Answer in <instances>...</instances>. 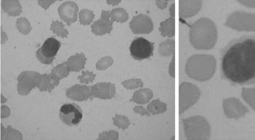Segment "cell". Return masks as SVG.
Here are the masks:
<instances>
[{
  "label": "cell",
  "mask_w": 255,
  "mask_h": 140,
  "mask_svg": "<svg viewBox=\"0 0 255 140\" xmlns=\"http://www.w3.org/2000/svg\"><path fill=\"white\" fill-rule=\"evenodd\" d=\"M1 7L9 15L17 16L21 13L22 7L18 1H3Z\"/></svg>",
  "instance_id": "cell-22"
},
{
  "label": "cell",
  "mask_w": 255,
  "mask_h": 140,
  "mask_svg": "<svg viewBox=\"0 0 255 140\" xmlns=\"http://www.w3.org/2000/svg\"><path fill=\"white\" fill-rule=\"evenodd\" d=\"M121 1H108V4H113V5H116V4H119V3H120Z\"/></svg>",
  "instance_id": "cell-43"
},
{
  "label": "cell",
  "mask_w": 255,
  "mask_h": 140,
  "mask_svg": "<svg viewBox=\"0 0 255 140\" xmlns=\"http://www.w3.org/2000/svg\"><path fill=\"white\" fill-rule=\"evenodd\" d=\"M225 25L240 31L255 32V14L237 11L229 16Z\"/></svg>",
  "instance_id": "cell-5"
},
{
  "label": "cell",
  "mask_w": 255,
  "mask_h": 140,
  "mask_svg": "<svg viewBox=\"0 0 255 140\" xmlns=\"http://www.w3.org/2000/svg\"><path fill=\"white\" fill-rule=\"evenodd\" d=\"M224 113L227 118L237 119L245 117L249 112L248 108L236 98H227L223 103Z\"/></svg>",
  "instance_id": "cell-11"
},
{
  "label": "cell",
  "mask_w": 255,
  "mask_h": 140,
  "mask_svg": "<svg viewBox=\"0 0 255 140\" xmlns=\"http://www.w3.org/2000/svg\"><path fill=\"white\" fill-rule=\"evenodd\" d=\"M156 4L159 9H164L167 7L168 1L167 0H164V1H162V0H159V1H156Z\"/></svg>",
  "instance_id": "cell-39"
},
{
  "label": "cell",
  "mask_w": 255,
  "mask_h": 140,
  "mask_svg": "<svg viewBox=\"0 0 255 140\" xmlns=\"http://www.w3.org/2000/svg\"><path fill=\"white\" fill-rule=\"evenodd\" d=\"M133 111H134V112L136 113V114H141V116L150 115L148 110H146V109H144V108L141 106H135V107L133 108Z\"/></svg>",
  "instance_id": "cell-37"
},
{
  "label": "cell",
  "mask_w": 255,
  "mask_h": 140,
  "mask_svg": "<svg viewBox=\"0 0 255 140\" xmlns=\"http://www.w3.org/2000/svg\"><path fill=\"white\" fill-rule=\"evenodd\" d=\"M239 2L242 4V5L246 6L248 7L255 8V1H242V0H240Z\"/></svg>",
  "instance_id": "cell-38"
},
{
  "label": "cell",
  "mask_w": 255,
  "mask_h": 140,
  "mask_svg": "<svg viewBox=\"0 0 255 140\" xmlns=\"http://www.w3.org/2000/svg\"><path fill=\"white\" fill-rule=\"evenodd\" d=\"M92 96L100 99H111L116 96V87L112 83H100L91 87Z\"/></svg>",
  "instance_id": "cell-14"
},
{
  "label": "cell",
  "mask_w": 255,
  "mask_h": 140,
  "mask_svg": "<svg viewBox=\"0 0 255 140\" xmlns=\"http://www.w3.org/2000/svg\"><path fill=\"white\" fill-rule=\"evenodd\" d=\"M99 139L118 140L119 139V133L115 131L102 133L99 136Z\"/></svg>",
  "instance_id": "cell-35"
},
{
  "label": "cell",
  "mask_w": 255,
  "mask_h": 140,
  "mask_svg": "<svg viewBox=\"0 0 255 140\" xmlns=\"http://www.w3.org/2000/svg\"><path fill=\"white\" fill-rule=\"evenodd\" d=\"M95 14L92 11L83 9L80 12V20L82 25H89L93 22Z\"/></svg>",
  "instance_id": "cell-29"
},
{
  "label": "cell",
  "mask_w": 255,
  "mask_h": 140,
  "mask_svg": "<svg viewBox=\"0 0 255 140\" xmlns=\"http://www.w3.org/2000/svg\"><path fill=\"white\" fill-rule=\"evenodd\" d=\"M174 139H175V136L172 137V138H171V140H174Z\"/></svg>",
  "instance_id": "cell-44"
},
{
  "label": "cell",
  "mask_w": 255,
  "mask_h": 140,
  "mask_svg": "<svg viewBox=\"0 0 255 140\" xmlns=\"http://www.w3.org/2000/svg\"><path fill=\"white\" fill-rule=\"evenodd\" d=\"M113 21L111 17V12H102L101 18L95 22L92 25V30L96 35H103L110 33L113 30Z\"/></svg>",
  "instance_id": "cell-13"
},
{
  "label": "cell",
  "mask_w": 255,
  "mask_h": 140,
  "mask_svg": "<svg viewBox=\"0 0 255 140\" xmlns=\"http://www.w3.org/2000/svg\"><path fill=\"white\" fill-rule=\"evenodd\" d=\"M111 17L114 22H124L128 19V14L122 8H116L111 11Z\"/></svg>",
  "instance_id": "cell-26"
},
{
  "label": "cell",
  "mask_w": 255,
  "mask_h": 140,
  "mask_svg": "<svg viewBox=\"0 0 255 140\" xmlns=\"http://www.w3.org/2000/svg\"><path fill=\"white\" fill-rule=\"evenodd\" d=\"M182 124L185 138L188 140H208L211 138V126L201 116L182 119Z\"/></svg>",
  "instance_id": "cell-4"
},
{
  "label": "cell",
  "mask_w": 255,
  "mask_h": 140,
  "mask_svg": "<svg viewBox=\"0 0 255 140\" xmlns=\"http://www.w3.org/2000/svg\"><path fill=\"white\" fill-rule=\"evenodd\" d=\"M153 97V92L148 88H142L135 91L133 94L132 99L130 101L135 103V104L143 105L146 104Z\"/></svg>",
  "instance_id": "cell-19"
},
{
  "label": "cell",
  "mask_w": 255,
  "mask_h": 140,
  "mask_svg": "<svg viewBox=\"0 0 255 140\" xmlns=\"http://www.w3.org/2000/svg\"><path fill=\"white\" fill-rule=\"evenodd\" d=\"M201 96L198 87L190 83H182L180 85V114H183L194 106Z\"/></svg>",
  "instance_id": "cell-6"
},
{
  "label": "cell",
  "mask_w": 255,
  "mask_h": 140,
  "mask_svg": "<svg viewBox=\"0 0 255 140\" xmlns=\"http://www.w3.org/2000/svg\"><path fill=\"white\" fill-rule=\"evenodd\" d=\"M130 28L135 34H148L154 29L152 20L145 14L135 16L130 22Z\"/></svg>",
  "instance_id": "cell-12"
},
{
  "label": "cell",
  "mask_w": 255,
  "mask_h": 140,
  "mask_svg": "<svg viewBox=\"0 0 255 140\" xmlns=\"http://www.w3.org/2000/svg\"><path fill=\"white\" fill-rule=\"evenodd\" d=\"M59 116L63 123L68 126H75L82 121L83 113L77 104H67L61 106Z\"/></svg>",
  "instance_id": "cell-10"
},
{
  "label": "cell",
  "mask_w": 255,
  "mask_h": 140,
  "mask_svg": "<svg viewBox=\"0 0 255 140\" xmlns=\"http://www.w3.org/2000/svg\"><path fill=\"white\" fill-rule=\"evenodd\" d=\"M69 72H70V70L68 67L67 62H64V63L59 64L54 67L50 75L55 80L59 83L61 79L67 77L69 75Z\"/></svg>",
  "instance_id": "cell-23"
},
{
  "label": "cell",
  "mask_w": 255,
  "mask_h": 140,
  "mask_svg": "<svg viewBox=\"0 0 255 140\" xmlns=\"http://www.w3.org/2000/svg\"><path fill=\"white\" fill-rule=\"evenodd\" d=\"M113 63H114V59L110 56H106V57L101 59L97 63L96 67L98 70H103L105 69H107L108 67H111Z\"/></svg>",
  "instance_id": "cell-33"
},
{
  "label": "cell",
  "mask_w": 255,
  "mask_h": 140,
  "mask_svg": "<svg viewBox=\"0 0 255 140\" xmlns=\"http://www.w3.org/2000/svg\"><path fill=\"white\" fill-rule=\"evenodd\" d=\"M147 110L150 114L154 115L162 114L167 111V104L161 102L160 100H154L148 104Z\"/></svg>",
  "instance_id": "cell-25"
},
{
  "label": "cell",
  "mask_w": 255,
  "mask_h": 140,
  "mask_svg": "<svg viewBox=\"0 0 255 140\" xmlns=\"http://www.w3.org/2000/svg\"><path fill=\"white\" fill-rule=\"evenodd\" d=\"M54 1H38V4H39L41 7L46 9L47 8L49 7V6L51 5L52 3H54Z\"/></svg>",
  "instance_id": "cell-41"
},
{
  "label": "cell",
  "mask_w": 255,
  "mask_h": 140,
  "mask_svg": "<svg viewBox=\"0 0 255 140\" xmlns=\"http://www.w3.org/2000/svg\"><path fill=\"white\" fill-rule=\"evenodd\" d=\"M159 52L161 56H169L175 54V42L174 40H166L159 45Z\"/></svg>",
  "instance_id": "cell-24"
},
{
  "label": "cell",
  "mask_w": 255,
  "mask_h": 140,
  "mask_svg": "<svg viewBox=\"0 0 255 140\" xmlns=\"http://www.w3.org/2000/svg\"><path fill=\"white\" fill-rule=\"evenodd\" d=\"M66 96L74 101H87L92 96L91 88L86 85H74L67 90L66 92Z\"/></svg>",
  "instance_id": "cell-16"
},
{
  "label": "cell",
  "mask_w": 255,
  "mask_h": 140,
  "mask_svg": "<svg viewBox=\"0 0 255 140\" xmlns=\"http://www.w3.org/2000/svg\"><path fill=\"white\" fill-rule=\"evenodd\" d=\"M42 75L38 72H24L18 76L17 91L20 95L26 96L30 92L40 84Z\"/></svg>",
  "instance_id": "cell-9"
},
{
  "label": "cell",
  "mask_w": 255,
  "mask_h": 140,
  "mask_svg": "<svg viewBox=\"0 0 255 140\" xmlns=\"http://www.w3.org/2000/svg\"><path fill=\"white\" fill-rule=\"evenodd\" d=\"M203 1H180V14L182 17L188 18L198 14L201 10Z\"/></svg>",
  "instance_id": "cell-17"
},
{
  "label": "cell",
  "mask_w": 255,
  "mask_h": 140,
  "mask_svg": "<svg viewBox=\"0 0 255 140\" xmlns=\"http://www.w3.org/2000/svg\"><path fill=\"white\" fill-rule=\"evenodd\" d=\"M169 74L172 77H175V54L172 55V61L169 65Z\"/></svg>",
  "instance_id": "cell-36"
},
{
  "label": "cell",
  "mask_w": 255,
  "mask_h": 140,
  "mask_svg": "<svg viewBox=\"0 0 255 140\" xmlns=\"http://www.w3.org/2000/svg\"><path fill=\"white\" fill-rule=\"evenodd\" d=\"M169 14H170L171 17L175 18V4H172L169 7Z\"/></svg>",
  "instance_id": "cell-42"
},
{
  "label": "cell",
  "mask_w": 255,
  "mask_h": 140,
  "mask_svg": "<svg viewBox=\"0 0 255 140\" xmlns=\"http://www.w3.org/2000/svg\"><path fill=\"white\" fill-rule=\"evenodd\" d=\"M242 98L255 110V88H243Z\"/></svg>",
  "instance_id": "cell-27"
},
{
  "label": "cell",
  "mask_w": 255,
  "mask_h": 140,
  "mask_svg": "<svg viewBox=\"0 0 255 140\" xmlns=\"http://www.w3.org/2000/svg\"><path fill=\"white\" fill-rule=\"evenodd\" d=\"M9 115V109L6 106H1V118H5Z\"/></svg>",
  "instance_id": "cell-40"
},
{
  "label": "cell",
  "mask_w": 255,
  "mask_h": 140,
  "mask_svg": "<svg viewBox=\"0 0 255 140\" xmlns=\"http://www.w3.org/2000/svg\"><path fill=\"white\" fill-rule=\"evenodd\" d=\"M59 84V82L55 80L51 75H42L41 80H40V84L38 85V89L40 91H49L51 92Z\"/></svg>",
  "instance_id": "cell-21"
},
{
  "label": "cell",
  "mask_w": 255,
  "mask_h": 140,
  "mask_svg": "<svg viewBox=\"0 0 255 140\" xmlns=\"http://www.w3.org/2000/svg\"><path fill=\"white\" fill-rule=\"evenodd\" d=\"M222 77L234 85H255V36L232 40L222 52Z\"/></svg>",
  "instance_id": "cell-1"
},
{
  "label": "cell",
  "mask_w": 255,
  "mask_h": 140,
  "mask_svg": "<svg viewBox=\"0 0 255 140\" xmlns=\"http://www.w3.org/2000/svg\"><path fill=\"white\" fill-rule=\"evenodd\" d=\"M124 88L127 89H135V88H143V83L140 79H130L126 80L122 83Z\"/></svg>",
  "instance_id": "cell-32"
},
{
  "label": "cell",
  "mask_w": 255,
  "mask_h": 140,
  "mask_svg": "<svg viewBox=\"0 0 255 140\" xmlns=\"http://www.w3.org/2000/svg\"><path fill=\"white\" fill-rule=\"evenodd\" d=\"M51 30L54 32L55 34L58 35V36H61V38H66L68 35V31L64 28V24L61 22L55 21L53 22L52 25H51Z\"/></svg>",
  "instance_id": "cell-28"
},
{
  "label": "cell",
  "mask_w": 255,
  "mask_h": 140,
  "mask_svg": "<svg viewBox=\"0 0 255 140\" xmlns=\"http://www.w3.org/2000/svg\"><path fill=\"white\" fill-rule=\"evenodd\" d=\"M78 6L74 1H66L59 8V16L64 22L73 23L77 21Z\"/></svg>",
  "instance_id": "cell-15"
},
{
  "label": "cell",
  "mask_w": 255,
  "mask_h": 140,
  "mask_svg": "<svg viewBox=\"0 0 255 140\" xmlns=\"http://www.w3.org/2000/svg\"><path fill=\"white\" fill-rule=\"evenodd\" d=\"M95 75L92 72H82V75L78 77L82 83H91L95 80Z\"/></svg>",
  "instance_id": "cell-34"
},
{
  "label": "cell",
  "mask_w": 255,
  "mask_h": 140,
  "mask_svg": "<svg viewBox=\"0 0 255 140\" xmlns=\"http://www.w3.org/2000/svg\"><path fill=\"white\" fill-rule=\"evenodd\" d=\"M61 47L60 41L54 38L46 40L43 46L37 51L36 56L41 63L51 64Z\"/></svg>",
  "instance_id": "cell-8"
},
{
  "label": "cell",
  "mask_w": 255,
  "mask_h": 140,
  "mask_svg": "<svg viewBox=\"0 0 255 140\" xmlns=\"http://www.w3.org/2000/svg\"><path fill=\"white\" fill-rule=\"evenodd\" d=\"M86 57L84 54H77L72 56L68 59L67 64L70 71L79 72L83 70L86 63Z\"/></svg>",
  "instance_id": "cell-18"
},
{
  "label": "cell",
  "mask_w": 255,
  "mask_h": 140,
  "mask_svg": "<svg viewBox=\"0 0 255 140\" xmlns=\"http://www.w3.org/2000/svg\"><path fill=\"white\" fill-rule=\"evenodd\" d=\"M113 119H114L115 126L123 130H126L130 125L128 119L125 116L117 115Z\"/></svg>",
  "instance_id": "cell-31"
},
{
  "label": "cell",
  "mask_w": 255,
  "mask_h": 140,
  "mask_svg": "<svg viewBox=\"0 0 255 140\" xmlns=\"http://www.w3.org/2000/svg\"><path fill=\"white\" fill-rule=\"evenodd\" d=\"M154 43L150 42L146 38H135L130 46V55L135 60H143L153 56L154 53Z\"/></svg>",
  "instance_id": "cell-7"
},
{
  "label": "cell",
  "mask_w": 255,
  "mask_h": 140,
  "mask_svg": "<svg viewBox=\"0 0 255 140\" xmlns=\"http://www.w3.org/2000/svg\"><path fill=\"white\" fill-rule=\"evenodd\" d=\"M161 34L164 37H173L175 33V18L167 19L164 22H161L160 24Z\"/></svg>",
  "instance_id": "cell-20"
},
{
  "label": "cell",
  "mask_w": 255,
  "mask_h": 140,
  "mask_svg": "<svg viewBox=\"0 0 255 140\" xmlns=\"http://www.w3.org/2000/svg\"><path fill=\"white\" fill-rule=\"evenodd\" d=\"M217 38L215 23L206 17L197 20L190 28V41L195 49H211L215 46Z\"/></svg>",
  "instance_id": "cell-2"
},
{
  "label": "cell",
  "mask_w": 255,
  "mask_h": 140,
  "mask_svg": "<svg viewBox=\"0 0 255 140\" xmlns=\"http://www.w3.org/2000/svg\"><path fill=\"white\" fill-rule=\"evenodd\" d=\"M17 27L19 31L25 35L28 34L31 30V26H30L28 20L26 18H24V17L17 20Z\"/></svg>",
  "instance_id": "cell-30"
},
{
  "label": "cell",
  "mask_w": 255,
  "mask_h": 140,
  "mask_svg": "<svg viewBox=\"0 0 255 140\" xmlns=\"http://www.w3.org/2000/svg\"><path fill=\"white\" fill-rule=\"evenodd\" d=\"M216 61L215 58L207 54H197L188 59L185 67L188 76L198 81L204 82L210 80L215 73Z\"/></svg>",
  "instance_id": "cell-3"
}]
</instances>
